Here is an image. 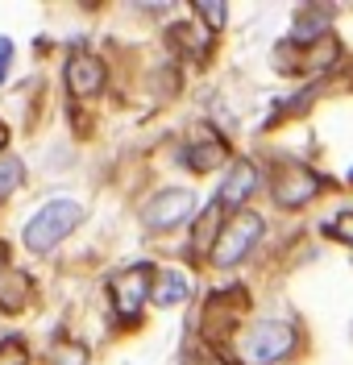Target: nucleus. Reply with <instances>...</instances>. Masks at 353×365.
I'll return each instance as SVG.
<instances>
[{"label": "nucleus", "mask_w": 353, "mask_h": 365, "mask_svg": "<svg viewBox=\"0 0 353 365\" xmlns=\"http://www.w3.org/2000/svg\"><path fill=\"white\" fill-rule=\"evenodd\" d=\"M79 220H83V204H75V200H50V204L25 225V245L34 253H50Z\"/></svg>", "instance_id": "f03ea898"}, {"label": "nucleus", "mask_w": 353, "mask_h": 365, "mask_svg": "<svg viewBox=\"0 0 353 365\" xmlns=\"http://www.w3.org/2000/svg\"><path fill=\"white\" fill-rule=\"evenodd\" d=\"M329 17H332L329 9H320V13H316V9H300V13H295V25H291V42L295 46H312L316 38H324Z\"/></svg>", "instance_id": "9d476101"}, {"label": "nucleus", "mask_w": 353, "mask_h": 365, "mask_svg": "<svg viewBox=\"0 0 353 365\" xmlns=\"http://www.w3.org/2000/svg\"><path fill=\"white\" fill-rule=\"evenodd\" d=\"M150 287H154V266H129V270H121L117 278H113V307H117L121 319H133L150 303Z\"/></svg>", "instance_id": "20e7f679"}, {"label": "nucleus", "mask_w": 353, "mask_h": 365, "mask_svg": "<svg viewBox=\"0 0 353 365\" xmlns=\"http://www.w3.org/2000/svg\"><path fill=\"white\" fill-rule=\"evenodd\" d=\"M141 216H145L150 228H179L183 220L195 216V195L183 191V187H166V191H158V195L145 204Z\"/></svg>", "instance_id": "423d86ee"}, {"label": "nucleus", "mask_w": 353, "mask_h": 365, "mask_svg": "<svg viewBox=\"0 0 353 365\" xmlns=\"http://www.w3.org/2000/svg\"><path fill=\"white\" fill-rule=\"evenodd\" d=\"M25 295H29V282H25L17 270H0V307L4 312H17V307H25Z\"/></svg>", "instance_id": "f8f14e48"}, {"label": "nucleus", "mask_w": 353, "mask_h": 365, "mask_svg": "<svg viewBox=\"0 0 353 365\" xmlns=\"http://www.w3.org/2000/svg\"><path fill=\"white\" fill-rule=\"evenodd\" d=\"M4 137H9V133H4V125H0V150H4Z\"/></svg>", "instance_id": "4be33fe9"}, {"label": "nucleus", "mask_w": 353, "mask_h": 365, "mask_svg": "<svg viewBox=\"0 0 353 365\" xmlns=\"http://www.w3.org/2000/svg\"><path fill=\"white\" fill-rule=\"evenodd\" d=\"M212 228H216V207L204 212V220H200V232H195V253H204V245L212 241Z\"/></svg>", "instance_id": "6ab92c4d"}, {"label": "nucleus", "mask_w": 353, "mask_h": 365, "mask_svg": "<svg viewBox=\"0 0 353 365\" xmlns=\"http://www.w3.org/2000/svg\"><path fill=\"white\" fill-rule=\"evenodd\" d=\"M25 344L17 336H9V341H0V365H25Z\"/></svg>", "instance_id": "f3484780"}, {"label": "nucleus", "mask_w": 353, "mask_h": 365, "mask_svg": "<svg viewBox=\"0 0 353 365\" xmlns=\"http://www.w3.org/2000/svg\"><path fill=\"white\" fill-rule=\"evenodd\" d=\"M67 88H71V96H79V100L96 96V91L104 88V63H100L96 54H88V50H75L67 58Z\"/></svg>", "instance_id": "0eeeda50"}, {"label": "nucleus", "mask_w": 353, "mask_h": 365, "mask_svg": "<svg viewBox=\"0 0 353 365\" xmlns=\"http://www.w3.org/2000/svg\"><path fill=\"white\" fill-rule=\"evenodd\" d=\"M21 179H25V166H21V158H0V195H9V191H17L21 187Z\"/></svg>", "instance_id": "4468645a"}, {"label": "nucleus", "mask_w": 353, "mask_h": 365, "mask_svg": "<svg viewBox=\"0 0 353 365\" xmlns=\"http://www.w3.org/2000/svg\"><path fill=\"white\" fill-rule=\"evenodd\" d=\"M258 237H262V216H254V212H233L229 225L220 228L216 245H212V262L216 266H237L245 253L258 245Z\"/></svg>", "instance_id": "7ed1b4c3"}, {"label": "nucleus", "mask_w": 353, "mask_h": 365, "mask_svg": "<svg viewBox=\"0 0 353 365\" xmlns=\"http://www.w3.org/2000/svg\"><path fill=\"white\" fill-rule=\"evenodd\" d=\"M9 58H13V42L0 38V83H4V75H9Z\"/></svg>", "instance_id": "412c9836"}, {"label": "nucleus", "mask_w": 353, "mask_h": 365, "mask_svg": "<svg viewBox=\"0 0 353 365\" xmlns=\"http://www.w3.org/2000/svg\"><path fill=\"white\" fill-rule=\"evenodd\" d=\"M191 291V278L183 270H158V282H154V303H163V307H175V303H183Z\"/></svg>", "instance_id": "9b49d317"}, {"label": "nucleus", "mask_w": 353, "mask_h": 365, "mask_svg": "<svg viewBox=\"0 0 353 365\" xmlns=\"http://www.w3.org/2000/svg\"><path fill=\"white\" fill-rule=\"evenodd\" d=\"M50 361L54 365H88V349L75 341H58L50 349Z\"/></svg>", "instance_id": "ddd939ff"}, {"label": "nucleus", "mask_w": 353, "mask_h": 365, "mask_svg": "<svg viewBox=\"0 0 353 365\" xmlns=\"http://www.w3.org/2000/svg\"><path fill=\"white\" fill-rule=\"evenodd\" d=\"M270 191H275V200L282 207H304L320 191V175L300 166V162H279L275 166V179H270Z\"/></svg>", "instance_id": "39448f33"}, {"label": "nucleus", "mask_w": 353, "mask_h": 365, "mask_svg": "<svg viewBox=\"0 0 353 365\" xmlns=\"http://www.w3.org/2000/svg\"><path fill=\"white\" fill-rule=\"evenodd\" d=\"M291 349H295V328L287 319H258L241 332V361L245 365L282 361Z\"/></svg>", "instance_id": "f257e3e1"}, {"label": "nucleus", "mask_w": 353, "mask_h": 365, "mask_svg": "<svg viewBox=\"0 0 353 365\" xmlns=\"http://www.w3.org/2000/svg\"><path fill=\"white\" fill-rule=\"evenodd\" d=\"M195 17L204 21V29H212V34H216V29L225 25V17H229V13H225V4H216V0H195Z\"/></svg>", "instance_id": "2eb2a0df"}, {"label": "nucleus", "mask_w": 353, "mask_h": 365, "mask_svg": "<svg viewBox=\"0 0 353 365\" xmlns=\"http://www.w3.org/2000/svg\"><path fill=\"white\" fill-rule=\"evenodd\" d=\"M225 154H229V150H225V141H220V137H195L188 150H183V162H188L191 170H200V175H204V170H216V166L225 162Z\"/></svg>", "instance_id": "1a4fd4ad"}, {"label": "nucleus", "mask_w": 353, "mask_h": 365, "mask_svg": "<svg viewBox=\"0 0 353 365\" xmlns=\"http://www.w3.org/2000/svg\"><path fill=\"white\" fill-rule=\"evenodd\" d=\"M329 232L337 237V241H345V245H353V212H341L337 220L329 225Z\"/></svg>", "instance_id": "a211bd4d"}, {"label": "nucleus", "mask_w": 353, "mask_h": 365, "mask_svg": "<svg viewBox=\"0 0 353 365\" xmlns=\"http://www.w3.org/2000/svg\"><path fill=\"white\" fill-rule=\"evenodd\" d=\"M200 34H204L200 25H175V29H170V38H175L179 46H188V50H195V54L208 46V38H200Z\"/></svg>", "instance_id": "dca6fc26"}, {"label": "nucleus", "mask_w": 353, "mask_h": 365, "mask_svg": "<svg viewBox=\"0 0 353 365\" xmlns=\"http://www.w3.org/2000/svg\"><path fill=\"white\" fill-rule=\"evenodd\" d=\"M183 365H225V361L212 357L208 349H188V353H183Z\"/></svg>", "instance_id": "aec40b11"}, {"label": "nucleus", "mask_w": 353, "mask_h": 365, "mask_svg": "<svg viewBox=\"0 0 353 365\" xmlns=\"http://www.w3.org/2000/svg\"><path fill=\"white\" fill-rule=\"evenodd\" d=\"M254 191H258V166H254V162H233V170H229V175L220 179V187H216V204L241 212V204H245Z\"/></svg>", "instance_id": "6e6552de"}]
</instances>
